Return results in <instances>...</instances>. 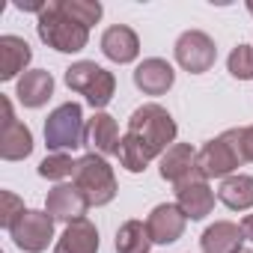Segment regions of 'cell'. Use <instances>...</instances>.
Wrapping results in <instances>:
<instances>
[{
	"label": "cell",
	"mask_w": 253,
	"mask_h": 253,
	"mask_svg": "<svg viewBox=\"0 0 253 253\" xmlns=\"http://www.w3.org/2000/svg\"><path fill=\"white\" fill-rule=\"evenodd\" d=\"M176 63L191 72V75H203L214 66L217 60V45L209 33L203 30H185L179 39H176Z\"/></svg>",
	"instance_id": "obj_7"
},
{
	"label": "cell",
	"mask_w": 253,
	"mask_h": 253,
	"mask_svg": "<svg viewBox=\"0 0 253 253\" xmlns=\"http://www.w3.org/2000/svg\"><path fill=\"white\" fill-rule=\"evenodd\" d=\"M176 206L185 211L188 220H203L214 209V191L209 188L206 179L194 176V179L176 185Z\"/></svg>",
	"instance_id": "obj_11"
},
{
	"label": "cell",
	"mask_w": 253,
	"mask_h": 253,
	"mask_svg": "<svg viewBox=\"0 0 253 253\" xmlns=\"http://www.w3.org/2000/svg\"><path fill=\"white\" fill-rule=\"evenodd\" d=\"M152 235L143 220H125L116 229V253H149Z\"/></svg>",
	"instance_id": "obj_22"
},
{
	"label": "cell",
	"mask_w": 253,
	"mask_h": 253,
	"mask_svg": "<svg viewBox=\"0 0 253 253\" xmlns=\"http://www.w3.org/2000/svg\"><path fill=\"white\" fill-rule=\"evenodd\" d=\"M101 54H104L107 60L119 63V66L134 63L137 54H140V39H137V33H134L131 27L113 24V27H107L104 36H101Z\"/></svg>",
	"instance_id": "obj_13"
},
{
	"label": "cell",
	"mask_w": 253,
	"mask_h": 253,
	"mask_svg": "<svg viewBox=\"0 0 253 253\" xmlns=\"http://www.w3.org/2000/svg\"><path fill=\"white\" fill-rule=\"evenodd\" d=\"M241 253H253V250H241Z\"/></svg>",
	"instance_id": "obj_31"
},
{
	"label": "cell",
	"mask_w": 253,
	"mask_h": 253,
	"mask_svg": "<svg viewBox=\"0 0 253 253\" xmlns=\"http://www.w3.org/2000/svg\"><path fill=\"white\" fill-rule=\"evenodd\" d=\"M226 69L238 81H253V45H235L226 57Z\"/></svg>",
	"instance_id": "obj_26"
},
{
	"label": "cell",
	"mask_w": 253,
	"mask_h": 253,
	"mask_svg": "<svg viewBox=\"0 0 253 253\" xmlns=\"http://www.w3.org/2000/svg\"><path fill=\"white\" fill-rule=\"evenodd\" d=\"M173 81H176V72L161 57H149L134 69V86L143 95H164L173 86Z\"/></svg>",
	"instance_id": "obj_14"
},
{
	"label": "cell",
	"mask_w": 253,
	"mask_h": 253,
	"mask_svg": "<svg viewBox=\"0 0 253 253\" xmlns=\"http://www.w3.org/2000/svg\"><path fill=\"white\" fill-rule=\"evenodd\" d=\"M36 33H39V39L48 48H54L60 54H78L89 42V27H84L75 18H69L63 12V6H60V0H51V3L39 12Z\"/></svg>",
	"instance_id": "obj_2"
},
{
	"label": "cell",
	"mask_w": 253,
	"mask_h": 253,
	"mask_svg": "<svg viewBox=\"0 0 253 253\" xmlns=\"http://www.w3.org/2000/svg\"><path fill=\"white\" fill-rule=\"evenodd\" d=\"M194 176H197V152L188 143H173L161 155V179L173 182V185H182Z\"/></svg>",
	"instance_id": "obj_16"
},
{
	"label": "cell",
	"mask_w": 253,
	"mask_h": 253,
	"mask_svg": "<svg viewBox=\"0 0 253 253\" xmlns=\"http://www.w3.org/2000/svg\"><path fill=\"white\" fill-rule=\"evenodd\" d=\"M30 152H33V131L18 119L3 122V131H0V158L3 161H24Z\"/></svg>",
	"instance_id": "obj_20"
},
{
	"label": "cell",
	"mask_w": 253,
	"mask_h": 253,
	"mask_svg": "<svg viewBox=\"0 0 253 253\" xmlns=\"http://www.w3.org/2000/svg\"><path fill=\"white\" fill-rule=\"evenodd\" d=\"M119 125L110 113L104 110H95V116L86 122V131H84V146H89L92 155H116L119 152Z\"/></svg>",
	"instance_id": "obj_10"
},
{
	"label": "cell",
	"mask_w": 253,
	"mask_h": 253,
	"mask_svg": "<svg viewBox=\"0 0 253 253\" xmlns=\"http://www.w3.org/2000/svg\"><path fill=\"white\" fill-rule=\"evenodd\" d=\"M72 179H75L78 191L86 197L89 206H107V203L116 197V176H113V167H110L107 158H101V155L86 152V155L78 161V170H75Z\"/></svg>",
	"instance_id": "obj_6"
},
{
	"label": "cell",
	"mask_w": 253,
	"mask_h": 253,
	"mask_svg": "<svg viewBox=\"0 0 253 253\" xmlns=\"http://www.w3.org/2000/svg\"><path fill=\"white\" fill-rule=\"evenodd\" d=\"M217 197L226 209L232 211H247L253 209V176H244V173H232L220 182L217 188Z\"/></svg>",
	"instance_id": "obj_21"
},
{
	"label": "cell",
	"mask_w": 253,
	"mask_h": 253,
	"mask_svg": "<svg viewBox=\"0 0 253 253\" xmlns=\"http://www.w3.org/2000/svg\"><path fill=\"white\" fill-rule=\"evenodd\" d=\"M66 86L81 92L95 110H101L110 104V98L116 92V78H113V72L101 69L92 60H78L66 69Z\"/></svg>",
	"instance_id": "obj_3"
},
{
	"label": "cell",
	"mask_w": 253,
	"mask_h": 253,
	"mask_svg": "<svg viewBox=\"0 0 253 253\" xmlns=\"http://www.w3.org/2000/svg\"><path fill=\"white\" fill-rule=\"evenodd\" d=\"M9 235H12V241H15L18 250H24V253H42V250H48V244L54 238V217L48 211L27 209L18 217V223L9 229Z\"/></svg>",
	"instance_id": "obj_8"
},
{
	"label": "cell",
	"mask_w": 253,
	"mask_h": 253,
	"mask_svg": "<svg viewBox=\"0 0 253 253\" xmlns=\"http://www.w3.org/2000/svg\"><path fill=\"white\" fill-rule=\"evenodd\" d=\"M60 6H63V12L69 18H75L84 27H92L101 18V12H104L98 0H60Z\"/></svg>",
	"instance_id": "obj_25"
},
{
	"label": "cell",
	"mask_w": 253,
	"mask_h": 253,
	"mask_svg": "<svg viewBox=\"0 0 253 253\" xmlns=\"http://www.w3.org/2000/svg\"><path fill=\"white\" fill-rule=\"evenodd\" d=\"M185 223H188V217H185V211L176 203H161L146 217L152 244H173V241H179L182 232H185Z\"/></svg>",
	"instance_id": "obj_9"
},
{
	"label": "cell",
	"mask_w": 253,
	"mask_h": 253,
	"mask_svg": "<svg viewBox=\"0 0 253 253\" xmlns=\"http://www.w3.org/2000/svg\"><path fill=\"white\" fill-rule=\"evenodd\" d=\"M75 170H78V161H72V155H66V152H51L39 164V176L51 179V182H60V185H63V179L75 176Z\"/></svg>",
	"instance_id": "obj_24"
},
{
	"label": "cell",
	"mask_w": 253,
	"mask_h": 253,
	"mask_svg": "<svg viewBox=\"0 0 253 253\" xmlns=\"http://www.w3.org/2000/svg\"><path fill=\"white\" fill-rule=\"evenodd\" d=\"M54 253H98V229L92 220L81 217L66 226V232L57 238Z\"/></svg>",
	"instance_id": "obj_17"
},
{
	"label": "cell",
	"mask_w": 253,
	"mask_h": 253,
	"mask_svg": "<svg viewBox=\"0 0 253 253\" xmlns=\"http://www.w3.org/2000/svg\"><path fill=\"white\" fill-rule=\"evenodd\" d=\"M84 110L78 101H66L60 107H54L45 119V143L51 152H69L84 146Z\"/></svg>",
	"instance_id": "obj_5"
},
{
	"label": "cell",
	"mask_w": 253,
	"mask_h": 253,
	"mask_svg": "<svg viewBox=\"0 0 253 253\" xmlns=\"http://www.w3.org/2000/svg\"><path fill=\"white\" fill-rule=\"evenodd\" d=\"M247 12H250V15H253V0H250V3H247Z\"/></svg>",
	"instance_id": "obj_30"
},
{
	"label": "cell",
	"mask_w": 253,
	"mask_h": 253,
	"mask_svg": "<svg viewBox=\"0 0 253 253\" xmlns=\"http://www.w3.org/2000/svg\"><path fill=\"white\" fill-rule=\"evenodd\" d=\"M15 95L24 107H42L51 95H54V78L45 69H30L18 78L15 84Z\"/></svg>",
	"instance_id": "obj_18"
},
{
	"label": "cell",
	"mask_w": 253,
	"mask_h": 253,
	"mask_svg": "<svg viewBox=\"0 0 253 253\" xmlns=\"http://www.w3.org/2000/svg\"><path fill=\"white\" fill-rule=\"evenodd\" d=\"M238 152H241V161H253V125L238 128Z\"/></svg>",
	"instance_id": "obj_28"
},
{
	"label": "cell",
	"mask_w": 253,
	"mask_h": 253,
	"mask_svg": "<svg viewBox=\"0 0 253 253\" xmlns=\"http://www.w3.org/2000/svg\"><path fill=\"white\" fill-rule=\"evenodd\" d=\"M89 203L86 197L78 191V185H57L48 191V200H45V211L54 217V220H63V223H75L86 214Z\"/></svg>",
	"instance_id": "obj_12"
},
{
	"label": "cell",
	"mask_w": 253,
	"mask_h": 253,
	"mask_svg": "<svg viewBox=\"0 0 253 253\" xmlns=\"http://www.w3.org/2000/svg\"><path fill=\"white\" fill-rule=\"evenodd\" d=\"M247 238H244V232H241V226L238 223H232V220H214L203 235H200V247H203V253H241Z\"/></svg>",
	"instance_id": "obj_15"
},
{
	"label": "cell",
	"mask_w": 253,
	"mask_h": 253,
	"mask_svg": "<svg viewBox=\"0 0 253 253\" xmlns=\"http://www.w3.org/2000/svg\"><path fill=\"white\" fill-rule=\"evenodd\" d=\"M30 60H33V51L21 36H12V33L0 36V81L18 78V72H24Z\"/></svg>",
	"instance_id": "obj_19"
},
{
	"label": "cell",
	"mask_w": 253,
	"mask_h": 253,
	"mask_svg": "<svg viewBox=\"0 0 253 253\" xmlns=\"http://www.w3.org/2000/svg\"><path fill=\"white\" fill-rule=\"evenodd\" d=\"M119 164L125 167V170H128V173H143L146 167H149V155H146V149L131 137V134H125L122 140H119Z\"/></svg>",
	"instance_id": "obj_23"
},
{
	"label": "cell",
	"mask_w": 253,
	"mask_h": 253,
	"mask_svg": "<svg viewBox=\"0 0 253 253\" xmlns=\"http://www.w3.org/2000/svg\"><path fill=\"white\" fill-rule=\"evenodd\" d=\"M241 152H238V128L223 131L220 137L209 140L197 152V176L200 179H226L241 167Z\"/></svg>",
	"instance_id": "obj_4"
},
{
	"label": "cell",
	"mask_w": 253,
	"mask_h": 253,
	"mask_svg": "<svg viewBox=\"0 0 253 253\" xmlns=\"http://www.w3.org/2000/svg\"><path fill=\"white\" fill-rule=\"evenodd\" d=\"M241 232H244L247 241H253V214H247V217L241 220Z\"/></svg>",
	"instance_id": "obj_29"
},
{
	"label": "cell",
	"mask_w": 253,
	"mask_h": 253,
	"mask_svg": "<svg viewBox=\"0 0 253 253\" xmlns=\"http://www.w3.org/2000/svg\"><path fill=\"white\" fill-rule=\"evenodd\" d=\"M125 134H131L149 158H161L173 143H176V122L173 116L167 113V107L161 104H143L131 113L128 119V131Z\"/></svg>",
	"instance_id": "obj_1"
},
{
	"label": "cell",
	"mask_w": 253,
	"mask_h": 253,
	"mask_svg": "<svg viewBox=\"0 0 253 253\" xmlns=\"http://www.w3.org/2000/svg\"><path fill=\"white\" fill-rule=\"evenodd\" d=\"M0 200H3V211H0V226H3V229H12V226L18 223V217H21L27 209H24V203H21L12 191H0Z\"/></svg>",
	"instance_id": "obj_27"
}]
</instances>
